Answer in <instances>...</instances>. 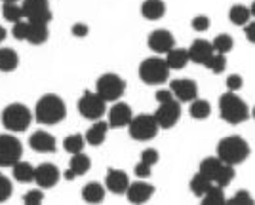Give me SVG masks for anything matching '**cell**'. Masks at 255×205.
Wrapping results in <instances>:
<instances>
[{
    "mask_svg": "<svg viewBox=\"0 0 255 205\" xmlns=\"http://www.w3.org/2000/svg\"><path fill=\"white\" fill-rule=\"evenodd\" d=\"M250 146L240 135H229L217 144V158L229 165H238L248 158Z\"/></svg>",
    "mask_w": 255,
    "mask_h": 205,
    "instance_id": "6da1fadb",
    "label": "cell"
},
{
    "mask_svg": "<svg viewBox=\"0 0 255 205\" xmlns=\"http://www.w3.org/2000/svg\"><path fill=\"white\" fill-rule=\"evenodd\" d=\"M65 114H67L65 103L61 101V97H57V95H53V93L44 95V97L36 103V108H34L36 120H38L40 124H46V126L59 124V122L65 118Z\"/></svg>",
    "mask_w": 255,
    "mask_h": 205,
    "instance_id": "7a4b0ae2",
    "label": "cell"
},
{
    "mask_svg": "<svg viewBox=\"0 0 255 205\" xmlns=\"http://www.w3.org/2000/svg\"><path fill=\"white\" fill-rule=\"evenodd\" d=\"M219 114L229 124H242L250 116V110L234 91H229L219 97Z\"/></svg>",
    "mask_w": 255,
    "mask_h": 205,
    "instance_id": "3957f363",
    "label": "cell"
},
{
    "mask_svg": "<svg viewBox=\"0 0 255 205\" xmlns=\"http://www.w3.org/2000/svg\"><path fill=\"white\" fill-rule=\"evenodd\" d=\"M139 76L149 86H160V84L168 82L170 67L166 63V59H162V57H149L139 65Z\"/></svg>",
    "mask_w": 255,
    "mask_h": 205,
    "instance_id": "277c9868",
    "label": "cell"
},
{
    "mask_svg": "<svg viewBox=\"0 0 255 205\" xmlns=\"http://www.w3.org/2000/svg\"><path fill=\"white\" fill-rule=\"evenodd\" d=\"M32 122V112L21 103H11L2 110V124L10 131H25Z\"/></svg>",
    "mask_w": 255,
    "mask_h": 205,
    "instance_id": "5b68a950",
    "label": "cell"
},
{
    "mask_svg": "<svg viewBox=\"0 0 255 205\" xmlns=\"http://www.w3.org/2000/svg\"><path fill=\"white\" fill-rule=\"evenodd\" d=\"M128 128H129V135L135 140H150L156 137L160 126L154 116H150V114H141V116L131 118Z\"/></svg>",
    "mask_w": 255,
    "mask_h": 205,
    "instance_id": "8992f818",
    "label": "cell"
},
{
    "mask_svg": "<svg viewBox=\"0 0 255 205\" xmlns=\"http://www.w3.org/2000/svg\"><path fill=\"white\" fill-rule=\"evenodd\" d=\"M124 89H126V84L124 80L118 74H103L97 78L96 82V91L105 99V101H117L124 95Z\"/></svg>",
    "mask_w": 255,
    "mask_h": 205,
    "instance_id": "52a82bcc",
    "label": "cell"
},
{
    "mask_svg": "<svg viewBox=\"0 0 255 205\" xmlns=\"http://www.w3.org/2000/svg\"><path fill=\"white\" fill-rule=\"evenodd\" d=\"M107 110V101L97 91H84L78 101V112L86 120H99Z\"/></svg>",
    "mask_w": 255,
    "mask_h": 205,
    "instance_id": "ba28073f",
    "label": "cell"
},
{
    "mask_svg": "<svg viewBox=\"0 0 255 205\" xmlns=\"http://www.w3.org/2000/svg\"><path fill=\"white\" fill-rule=\"evenodd\" d=\"M23 146L13 135H0V167H13L21 160Z\"/></svg>",
    "mask_w": 255,
    "mask_h": 205,
    "instance_id": "9c48e42d",
    "label": "cell"
},
{
    "mask_svg": "<svg viewBox=\"0 0 255 205\" xmlns=\"http://www.w3.org/2000/svg\"><path fill=\"white\" fill-rule=\"evenodd\" d=\"M23 15L29 21H52V10L48 6V0H23Z\"/></svg>",
    "mask_w": 255,
    "mask_h": 205,
    "instance_id": "30bf717a",
    "label": "cell"
},
{
    "mask_svg": "<svg viewBox=\"0 0 255 205\" xmlns=\"http://www.w3.org/2000/svg\"><path fill=\"white\" fill-rule=\"evenodd\" d=\"M154 118H156L160 128H164V130L173 128L181 118L179 103H177L175 99L166 101V103H160V107H158V110H156V114H154Z\"/></svg>",
    "mask_w": 255,
    "mask_h": 205,
    "instance_id": "8fae6325",
    "label": "cell"
},
{
    "mask_svg": "<svg viewBox=\"0 0 255 205\" xmlns=\"http://www.w3.org/2000/svg\"><path fill=\"white\" fill-rule=\"evenodd\" d=\"M171 91L181 103H189V101H194L198 97V86H196L194 80H189V78L173 80L171 82Z\"/></svg>",
    "mask_w": 255,
    "mask_h": 205,
    "instance_id": "7c38bea8",
    "label": "cell"
},
{
    "mask_svg": "<svg viewBox=\"0 0 255 205\" xmlns=\"http://www.w3.org/2000/svg\"><path fill=\"white\" fill-rule=\"evenodd\" d=\"M149 48L152 52H158V54H168L171 48H175V38L166 29L152 31L149 36Z\"/></svg>",
    "mask_w": 255,
    "mask_h": 205,
    "instance_id": "4fadbf2b",
    "label": "cell"
},
{
    "mask_svg": "<svg viewBox=\"0 0 255 205\" xmlns=\"http://www.w3.org/2000/svg\"><path fill=\"white\" fill-rule=\"evenodd\" d=\"M59 169L53 163H42L34 169V181L40 188H52L59 181Z\"/></svg>",
    "mask_w": 255,
    "mask_h": 205,
    "instance_id": "5bb4252c",
    "label": "cell"
},
{
    "mask_svg": "<svg viewBox=\"0 0 255 205\" xmlns=\"http://www.w3.org/2000/svg\"><path fill=\"white\" fill-rule=\"evenodd\" d=\"M126 194L131 204H145L154 194V186L145 181H137V183H131L128 186Z\"/></svg>",
    "mask_w": 255,
    "mask_h": 205,
    "instance_id": "9a60e30c",
    "label": "cell"
},
{
    "mask_svg": "<svg viewBox=\"0 0 255 205\" xmlns=\"http://www.w3.org/2000/svg\"><path fill=\"white\" fill-rule=\"evenodd\" d=\"M131 118H133L131 107L126 105V103H117L115 107L109 110V126H113V128H124V126H129Z\"/></svg>",
    "mask_w": 255,
    "mask_h": 205,
    "instance_id": "2e32d148",
    "label": "cell"
},
{
    "mask_svg": "<svg viewBox=\"0 0 255 205\" xmlns=\"http://www.w3.org/2000/svg\"><path fill=\"white\" fill-rule=\"evenodd\" d=\"M105 186L115 194H126L128 186H129V179H128V175L122 169H109Z\"/></svg>",
    "mask_w": 255,
    "mask_h": 205,
    "instance_id": "e0dca14e",
    "label": "cell"
},
{
    "mask_svg": "<svg viewBox=\"0 0 255 205\" xmlns=\"http://www.w3.org/2000/svg\"><path fill=\"white\" fill-rule=\"evenodd\" d=\"M213 46L212 42H208V40H194L192 46L189 48V59L194 61V63H198V65H206L208 63V59L213 55Z\"/></svg>",
    "mask_w": 255,
    "mask_h": 205,
    "instance_id": "ac0fdd59",
    "label": "cell"
},
{
    "mask_svg": "<svg viewBox=\"0 0 255 205\" xmlns=\"http://www.w3.org/2000/svg\"><path fill=\"white\" fill-rule=\"evenodd\" d=\"M31 148L36 152H42V154H50V152H55V137L48 131H36L32 133L31 139Z\"/></svg>",
    "mask_w": 255,
    "mask_h": 205,
    "instance_id": "d6986e66",
    "label": "cell"
},
{
    "mask_svg": "<svg viewBox=\"0 0 255 205\" xmlns=\"http://www.w3.org/2000/svg\"><path fill=\"white\" fill-rule=\"evenodd\" d=\"M25 40L31 44H44L48 40V23L40 21H29L27 19V34Z\"/></svg>",
    "mask_w": 255,
    "mask_h": 205,
    "instance_id": "ffe728a7",
    "label": "cell"
},
{
    "mask_svg": "<svg viewBox=\"0 0 255 205\" xmlns=\"http://www.w3.org/2000/svg\"><path fill=\"white\" fill-rule=\"evenodd\" d=\"M107 130H109V122H96L90 130L86 131V142L92 146H99L103 144V140L107 137Z\"/></svg>",
    "mask_w": 255,
    "mask_h": 205,
    "instance_id": "44dd1931",
    "label": "cell"
},
{
    "mask_svg": "<svg viewBox=\"0 0 255 205\" xmlns=\"http://www.w3.org/2000/svg\"><path fill=\"white\" fill-rule=\"evenodd\" d=\"M187 61H189V50H185V48H171L168 55H166V63L170 67V70H181L183 67L187 65Z\"/></svg>",
    "mask_w": 255,
    "mask_h": 205,
    "instance_id": "7402d4cb",
    "label": "cell"
},
{
    "mask_svg": "<svg viewBox=\"0 0 255 205\" xmlns=\"http://www.w3.org/2000/svg\"><path fill=\"white\" fill-rule=\"evenodd\" d=\"M141 13L147 19H160L166 13V4L162 0H145L141 4Z\"/></svg>",
    "mask_w": 255,
    "mask_h": 205,
    "instance_id": "603a6c76",
    "label": "cell"
},
{
    "mask_svg": "<svg viewBox=\"0 0 255 205\" xmlns=\"http://www.w3.org/2000/svg\"><path fill=\"white\" fill-rule=\"evenodd\" d=\"M19 57L11 48H0V72H13L17 68Z\"/></svg>",
    "mask_w": 255,
    "mask_h": 205,
    "instance_id": "cb8c5ba5",
    "label": "cell"
},
{
    "mask_svg": "<svg viewBox=\"0 0 255 205\" xmlns=\"http://www.w3.org/2000/svg\"><path fill=\"white\" fill-rule=\"evenodd\" d=\"M82 198H84L88 204H99L105 198V188L99 183H88L82 188Z\"/></svg>",
    "mask_w": 255,
    "mask_h": 205,
    "instance_id": "d4e9b609",
    "label": "cell"
},
{
    "mask_svg": "<svg viewBox=\"0 0 255 205\" xmlns=\"http://www.w3.org/2000/svg\"><path fill=\"white\" fill-rule=\"evenodd\" d=\"M225 202H227V196L223 192V186L219 184H212L210 190L202 196L204 205H225Z\"/></svg>",
    "mask_w": 255,
    "mask_h": 205,
    "instance_id": "484cf974",
    "label": "cell"
},
{
    "mask_svg": "<svg viewBox=\"0 0 255 205\" xmlns=\"http://www.w3.org/2000/svg\"><path fill=\"white\" fill-rule=\"evenodd\" d=\"M13 177L19 183H32L34 181V167L29 162H19L13 165Z\"/></svg>",
    "mask_w": 255,
    "mask_h": 205,
    "instance_id": "4316f807",
    "label": "cell"
},
{
    "mask_svg": "<svg viewBox=\"0 0 255 205\" xmlns=\"http://www.w3.org/2000/svg\"><path fill=\"white\" fill-rule=\"evenodd\" d=\"M90 167H92V162H90V158L86 156L84 152H78V154H73V158H71V171L75 173L76 177L78 175H84V173L90 171Z\"/></svg>",
    "mask_w": 255,
    "mask_h": 205,
    "instance_id": "83f0119b",
    "label": "cell"
},
{
    "mask_svg": "<svg viewBox=\"0 0 255 205\" xmlns=\"http://www.w3.org/2000/svg\"><path fill=\"white\" fill-rule=\"evenodd\" d=\"M213 184V181H210L206 175H202V173L198 171L194 177H192V181H191V190H192V194L194 196H198V198H202L208 190H210V186Z\"/></svg>",
    "mask_w": 255,
    "mask_h": 205,
    "instance_id": "f1b7e54d",
    "label": "cell"
},
{
    "mask_svg": "<svg viewBox=\"0 0 255 205\" xmlns=\"http://www.w3.org/2000/svg\"><path fill=\"white\" fill-rule=\"evenodd\" d=\"M221 167H223V162L219 158H206L200 163V173L206 175L210 181H215V177H217V173H219Z\"/></svg>",
    "mask_w": 255,
    "mask_h": 205,
    "instance_id": "f546056e",
    "label": "cell"
},
{
    "mask_svg": "<svg viewBox=\"0 0 255 205\" xmlns=\"http://www.w3.org/2000/svg\"><path fill=\"white\" fill-rule=\"evenodd\" d=\"M250 10L246 8V6H242V4H236V6H233L231 8V11H229V19H231V23L233 25H238V27H244L246 23H248V19H250Z\"/></svg>",
    "mask_w": 255,
    "mask_h": 205,
    "instance_id": "4dcf8cb0",
    "label": "cell"
},
{
    "mask_svg": "<svg viewBox=\"0 0 255 205\" xmlns=\"http://www.w3.org/2000/svg\"><path fill=\"white\" fill-rule=\"evenodd\" d=\"M2 13L6 17V21L17 23L21 21L23 17V6H17V2H4V8H2Z\"/></svg>",
    "mask_w": 255,
    "mask_h": 205,
    "instance_id": "1f68e13d",
    "label": "cell"
},
{
    "mask_svg": "<svg viewBox=\"0 0 255 205\" xmlns=\"http://www.w3.org/2000/svg\"><path fill=\"white\" fill-rule=\"evenodd\" d=\"M84 144H86V137L78 135V133L69 135V137H65V140H63V148L67 152H71V154H78V152H82L84 150Z\"/></svg>",
    "mask_w": 255,
    "mask_h": 205,
    "instance_id": "d6a6232c",
    "label": "cell"
},
{
    "mask_svg": "<svg viewBox=\"0 0 255 205\" xmlns=\"http://www.w3.org/2000/svg\"><path fill=\"white\" fill-rule=\"evenodd\" d=\"M210 112H212V107H210V103L208 101H204V99H194L191 105V116L196 120H204L210 116Z\"/></svg>",
    "mask_w": 255,
    "mask_h": 205,
    "instance_id": "836d02e7",
    "label": "cell"
},
{
    "mask_svg": "<svg viewBox=\"0 0 255 205\" xmlns=\"http://www.w3.org/2000/svg\"><path fill=\"white\" fill-rule=\"evenodd\" d=\"M204 67H208L213 74H221L225 68H227V57H225V54L213 52V55L208 59V63H206Z\"/></svg>",
    "mask_w": 255,
    "mask_h": 205,
    "instance_id": "e575fe53",
    "label": "cell"
},
{
    "mask_svg": "<svg viewBox=\"0 0 255 205\" xmlns=\"http://www.w3.org/2000/svg\"><path fill=\"white\" fill-rule=\"evenodd\" d=\"M233 179H234V165L223 163V167L219 169V173H217V177H215V181H213V183L225 188V186H229V184H231Z\"/></svg>",
    "mask_w": 255,
    "mask_h": 205,
    "instance_id": "d590c367",
    "label": "cell"
},
{
    "mask_svg": "<svg viewBox=\"0 0 255 205\" xmlns=\"http://www.w3.org/2000/svg\"><path fill=\"white\" fill-rule=\"evenodd\" d=\"M212 46L217 54H227V52H231V48H233V38H231L229 34H219V36L213 38Z\"/></svg>",
    "mask_w": 255,
    "mask_h": 205,
    "instance_id": "8d00e7d4",
    "label": "cell"
},
{
    "mask_svg": "<svg viewBox=\"0 0 255 205\" xmlns=\"http://www.w3.org/2000/svg\"><path fill=\"white\" fill-rule=\"evenodd\" d=\"M225 204L229 205H254V198L250 196V192H246V190H240V192H236L233 198H229Z\"/></svg>",
    "mask_w": 255,
    "mask_h": 205,
    "instance_id": "74e56055",
    "label": "cell"
},
{
    "mask_svg": "<svg viewBox=\"0 0 255 205\" xmlns=\"http://www.w3.org/2000/svg\"><path fill=\"white\" fill-rule=\"evenodd\" d=\"M11 192H13V186H11V181L6 177V175H0V204L10 200Z\"/></svg>",
    "mask_w": 255,
    "mask_h": 205,
    "instance_id": "f35d334b",
    "label": "cell"
},
{
    "mask_svg": "<svg viewBox=\"0 0 255 205\" xmlns=\"http://www.w3.org/2000/svg\"><path fill=\"white\" fill-rule=\"evenodd\" d=\"M158 160H160L158 150H154V148H147V150L141 152V162L149 163L150 167H152V165H156Z\"/></svg>",
    "mask_w": 255,
    "mask_h": 205,
    "instance_id": "ab89813d",
    "label": "cell"
},
{
    "mask_svg": "<svg viewBox=\"0 0 255 205\" xmlns=\"http://www.w3.org/2000/svg\"><path fill=\"white\" fill-rule=\"evenodd\" d=\"M42 200H44L42 190H31V192H27L25 198H23V202L27 205H38V204H42Z\"/></svg>",
    "mask_w": 255,
    "mask_h": 205,
    "instance_id": "60d3db41",
    "label": "cell"
},
{
    "mask_svg": "<svg viewBox=\"0 0 255 205\" xmlns=\"http://www.w3.org/2000/svg\"><path fill=\"white\" fill-rule=\"evenodd\" d=\"M192 29L198 31V33L208 31V29H210V19H208L206 15H196V17L192 19Z\"/></svg>",
    "mask_w": 255,
    "mask_h": 205,
    "instance_id": "b9f144b4",
    "label": "cell"
},
{
    "mask_svg": "<svg viewBox=\"0 0 255 205\" xmlns=\"http://www.w3.org/2000/svg\"><path fill=\"white\" fill-rule=\"evenodd\" d=\"M242 86H244V82H242V76L240 74H231L227 78V87H229V91H238Z\"/></svg>",
    "mask_w": 255,
    "mask_h": 205,
    "instance_id": "7bdbcfd3",
    "label": "cell"
},
{
    "mask_svg": "<svg viewBox=\"0 0 255 205\" xmlns=\"http://www.w3.org/2000/svg\"><path fill=\"white\" fill-rule=\"evenodd\" d=\"M13 36L17 40H25V34H27V21H17L13 23V29H11Z\"/></svg>",
    "mask_w": 255,
    "mask_h": 205,
    "instance_id": "ee69618b",
    "label": "cell"
},
{
    "mask_svg": "<svg viewBox=\"0 0 255 205\" xmlns=\"http://www.w3.org/2000/svg\"><path fill=\"white\" fill-rule=\"evenodd\" d=\"M135 175H137L139 179H147L150 175V165L145 162H139L137 165H135Z\"/></svg>",
    "mask_w": 255,
    "mask_h": 205,
    "instance_id": "f6af8a7d",
    "label": "cell"
},
{
    "mask_svg": "<svg viewBox=\"0 0 255 205\" xmlns=\"http://www.w3.org/2000/svg\"><path fill=\"white\" fill-rule=\"evenodd\" d=\"M244 33H246V38H248L252 44H255V21L254 23H246Z\"/></svg>",
    "mask_w": 255,
    "mask_h": 205,
    "instance_id": "bcb514c9",
    "label": "cell"
},
{
    "mask_svg": "<svg viewBox=\"0 0 255 205\" xmlns=\"http://www.w3.org/2000/svg\"><path fill=\"white\" fill-rule=\"evenodd\" d=\"M73 34H75L76 38H84L86 34H88V27H86L84 23H76V25H73Z\"/></svg>",
    "mask_w": 255,
    "mask_h": 205,
    "instance_id": "7dc6e473",
    "label": "cell"
},
{
    "mask_svg": "<svg viewBox=\"0 0 255 205\" xmlns=\"http://www.w3.org/2000/svg\"><path fill=\"white\" fill-rule=\"evenodd\" d=\"M173 99V91H168V89H160V91H156V101L158 103H166V101H171Z\"/></svg>",
    "mask_w": 255,
    "mask_h": 205,
    "instance_id": "c3c4849f",
    "label": "cell"
},
{
    "mask_svg": "<svg viewBox=\"0 0 255 205\" xmlns=\"http://www.w3.org/2000/svg\"><path fill=\"white\" fill-rule=\"evenodd\" d=\"M4 38H6V29L0 25V44L4 42Z\"/></svg>",
    "mask_w": 255,
    "mask_h": 205,
    "instance_id": "681fc988",
    "label": "cell"
},
{
    "mask_svg": "<svg viewBox=\"0 0 255 205\" xmlns=\"http://www.w3.org/2000/svg\"><path fill=\"white\" fill-rule=\"evenodd\" d=\"M250 13H252V15L255 17V2L252 4V6H250Z\"/></svg>",
    "mask_w": 255,
    "mask_h": 205,
    "instance_id": "f907efd6",
    "label": "cell"
},
{
    "mask_svg": "<svg viewBox=\"0 0 255 205\" xmlns=\"http://www.w3.org/2000/svg\"><path fill=\"white\" fill-rule=\"evenodd\" d=\"M252 116L255 118V107H254V110H252Z\"/></svg>",
    "mask_w": 255,
    "mask_h": 205,
    "instance_id": "816d5d0a",
    "label": "cell"
},
{
    "mask_svg": "<svg viewBox=\"0 0 255 205\" xmlns=\"http://www.w3.org/2000/svg\"><path fill=\"white\" fill-rule=\"evenodd\" d=\"M4 2H17V0H4Z\"/></svg>",
    "mask_w": 255,
    "mask_h": 205,
    "instance_id": "f5cc1de1",
    "label": "cell"
}]
</instances>
